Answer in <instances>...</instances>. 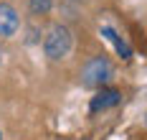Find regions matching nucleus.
Here are the masks:
<instances>
[{
	"label": "nucleus",
	"instance_id": "nucleus-3",
	"mask_svg": "<svg viewBox=\"0 0 147 140\" xmlns=\"http://www.w3.org/2000/svg\"><path fill=\"white\" fill-rule=\"evenodd\" d=\"M20 31V16L10 3H0V38H13Z\"/></svg>",
	"mask_w": 147,
	"mask_h": 140
},
{
	"label": "nucleus",
	"instance_id": "nucleus-7",
	"mask_svg": "<svg viewBox=\"0 0 147 140\" xmlns=\"http://www.w3.org/2000/svg\"><path fill=\"white\" fill-rule=\"evenodd\" d=\"M0 140H3V133H0Z\"/></svg>",
	"mask_w": 147,
	"mask_h": 140
},
{
	"label": "nucleus",
	"instance_id": "nucleus-2",
	"mask_svg": "<svg viewBox=\"0 0 147 140\" xmlns=\"http://www.w3.org/2000/svg\"><path fill=\"white\" fill-rule=\"evenodd\" d=\"M112 74H114L112 61L104 54H99V56H94L84 64L79 79H81V87H86V89H104V84L112 79Z\"/></svg>",
	"mask_w": 147,
	"mask_h": 140
},
{
	"label": "nucleus",
	"instance_id": "nucleus-1",
	"mask_svg": "<svg viewBox=\"0 0 147 140\" xmlns=\"http://www.w3.org/2000/svg\"><path fill=\"white\" fill-rule=\"evenodd\" d=\"M71 46H74V38H71V31L63 26V23H53L48 31H46V38H43V51L51 61H61L71 54Z\"/></svg>",
	"mask_w": 147,
	"mask_h": 140
},
{
	"label": "nucleus",
	"instance_id": "nucleus-4",
	"mask_svg": "<svg viewBox=\"0 0 147 140\" xmlns=\"http://www.w3.org/2000/svg\"><path fill=\"white\" fill-rule=\"evenodd\" d=\"M119 102H122V92H119V89H99V92L91 97L89 109H91V112H99V109L117 107Z\"/></svg>",
	"mask_w": 147,
	"mask_h": 140
},
{
	"label": "nucleus",
	"instance_id": "nucleus-5",
	"mask_svg": "<svg viewBox=\"0 0 147 140\" xmlns=\"http://www.w3.org/2000/svg\"><path fill=\"white\" fill-rule=\"evenodd\" d=\"M102 33H104V38H107V41H112V43H114V48H117V54L122 56V59H132V48H129V43H127V41H124L114 28L104 26Z\"/></svg>",
	"mask_w": 147,
	"mask_h": 140
},
{
	"label": "nucleus",
	"instance_id": "nucleus-6",
	"mask_svg": "<svg viewBox=\"0 0 147 140\" xmlns=\"http://www.w3.org/2000/svg\"><path fill=\"white\" fill-rule=\"evenodd\" d=\"M28 8L33 16H46L53 8V0H28Z\"/></svg>",
	"mask_w": 147,
	"mask_h": 140
}]
</instances>
